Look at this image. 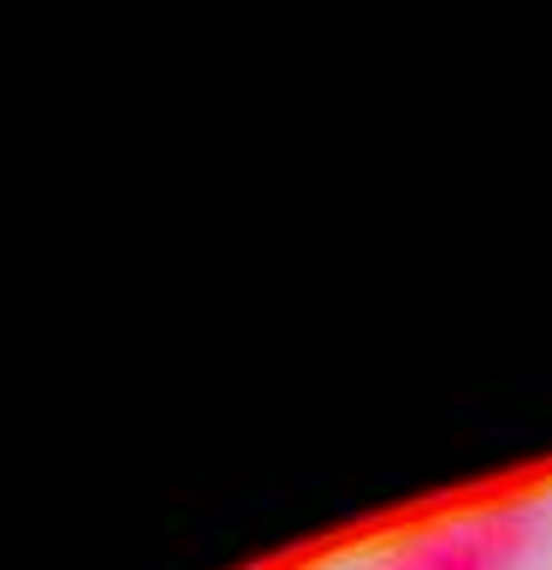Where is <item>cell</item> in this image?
Segmentation results:
<instances>
[{
  "label": "cell",
  "instance_id": "cell-1",
  "mask_svg": "<svg viewBox=\"0 0 552 570\" xmlns=\"http://www.w3.org/2000/svg\"><path fill=\"white\" fill-rule=\"evenodd\" d=\"M546 534L534 499H475L374 541L351 570H529Z\"/></svg>",
  "mask_w": 552,
  "mask_h": 570
}]
</instances>
